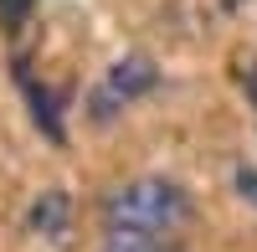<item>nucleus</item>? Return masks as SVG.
<instances>
[{
  "instance_id": "obj_4",
  "label": "nucleus",
  "mask_w": 257,
  "mask_h": 252,
  "mask_svg": "<svg viewBox=\"0 0 257 252\" xmlns=\"http://www.w3.org/2000/svg\"><path fill=\"white\" fill-rule=\"evenodd\" d=\"M16 82H21V93H26L31 113H36V129L47 134L52 144H62V98H57V93H47V88H41L36 77H26V72H21Z\"/></svg>"
},
{
  "instance_id": "obj_6",
  "label": "nucleus",
  "mask_w": 257,
  "mask_h": 252,
  "mask_svg": "<svg viewBox=\"0 0 257 252\" xmlns=\"http://www.w3.org/2000/svg\"><path fill=\"white\" fill-rule=\"evenodd\" d=\"M26 11H31V0H0V26L16 31L21 21H26Z\"/></svg>"
},
{
  "instance_id": "obj_2",
  "label": "nucleus",
  "mask_w": 257,
  "mask_h": 252,
  "mask_svg": "<svg viewBox=\"0 0 257 252\" xmlns=\"http://www.w3.org/2000/svg\"><path fill=\"white\" fill-rule=\"evenodd\" d=\"M155 82H160V67H155V62H149V57H123V62H113V67H108V77H103L98 82V88L88 93V118L93 123H113L123 108H128V103H134V98H144L149 88H155Z\"/></svg>"
},
{
  "instance_id": "obj_7",
  "label": "nucleus",
  "mask_w": 257,
  "mask_h": 252,
  "mask_svg": "<svg viewBox=\"0 0 257 252\" xmlns=\"http://www.w3.org/2000/svg\"><path fill=\"white\" fill-rule=\"evenodd\" d=\"M231 180H237V191L257 206V170H237V175H231Z\"/></svg>"
},
{
  "instance_id": "obj_8",
  "label": "nucleus",
  "mask_w": 257,
  "mask_h": 252,
  "mask_svg": "<svg viewBox=\"0 0 257 252\" xmlns=\"http://www.w3.org/2000/svg\"><path fill=\"white\" fill-rule=\"evenodd\" d=\"M242 88H247V98H252V103H257V67H252V72H247V77H242Z\"/></svg>"
},
{
  "instance_id": "obj_5",
  "label": "nucleus",
  "mask_w": 257,
  "mask_h": 252,
  "mask_svg": "<svg viewBox=\"0 0 257 252\" xmlns=\"http://www.w3.org/2000/svg\"><path fill=\"white\" fill-rule=\"evenodd\" d=\"M175 232H144V226H108L103 252H175Z\"/></svg>"
},
{
  "instance_id": "obj_1",
  "label": "nucleus",
  "mask_w": 257,
  "mask_h": 252,
  "mask_svg": "<svg viewBox=\"0 0 257 252\" xmlns=\"http://www.w3.org/2000/svg\"><path fill=\"white\" fill-rule=\"evenodd\" d=\"M190 216V196L180 191L175 180H160V175H144V180H128L123 191H113L103 201V221L108 226H144V232H175Z\"/></svg>"
},
{
  "instance_id": "obj_3",
  "label": "nucleus",
  "mask_w": 257,
  "mask_h": 252,
  "mask_svg": "<svg viewBox=\"0 0 257 252\" xmlns=\"http://www.w3.org/2000/svg\"><path fill=\"white\" fill-rule=\"evenodd\" d=\"M26 226H31V232H47L57 247H67L72 242V196L67 191H47V196L31 206Z\"/></svg>"
}]
</instances>
